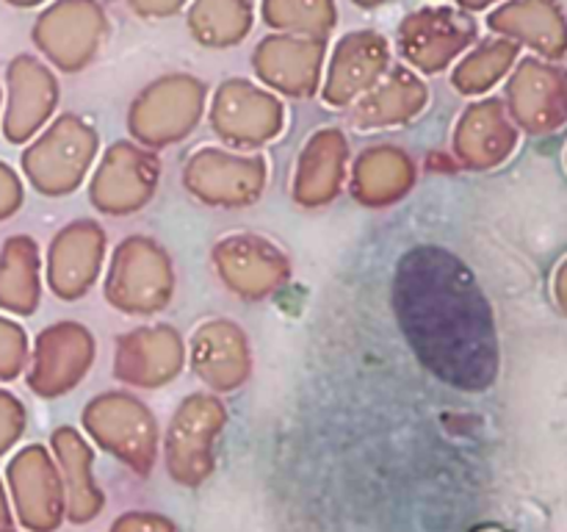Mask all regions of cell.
<instances>
[{
    "instance_id": "6da1fadb",
    "label": "cell",
    "mask_w": 567,
    "mask_h": 532,
    "mask_svg": "<svg viewBox=\"0 0 567 532\" xmlns=\"http://www.w3.org/2000/svg\"><path fill=\"white\" fill-rule=\"evenodd\" d=\"M513 100L520 120L535 133L554 131L567 122V70L559 64L524 61L513 81Z\"/></svg>"
},
{
    "instance_id": "52a82bcc",
    "label": "cell",
    "mask_w": 567,
    "mask_h": 532,
    "mask_svg": "<svg viewBox=\"0 0 567 532\" xmlns=\"http://www.w3.org/2000/svg\"><path fill=\"white\" fill-rule=\"evenodd\" d=\"M20 432V408L11 402V397L0 393V452L9 447Z\"/></svg>"
},
{
    "instance_id": "7c38bea8",
    "label": "cell",
    "mask_w": 567,
    "mask_h": 532,
    "mask_svg": "<svg viewBox=\"0 0 567 532\" xmlns=\"http://www.w3.org/2000/svg\"><path fill=\"white\" fill-rule=\"evenodd\" d=\"M0 524H6V504H3V493H0Z\"/></svg>"
},
{
    "instance_id": "8fae6325",
    "label": "cell",
    "mask_w": 567,
    "mask_h": 532,
    "mask_svg": "<svg viewBox=\"0 0 567 532\" xmlns=\"http://www.w3.org/2000/svg\"><path fill=\"white\" fill-rule=\"evenodd\" d=\"M465 6H474V9H480V6H487L491 3V0H463Z\"/></svg>"
},
{
    "instance_id": "5b68a950",
    "label": "cell",
    "mask_w": 567,
    "mask_h": 532,
    "mask_svg": "<svg viewBox=\"0 0 567 532\" xmlns=\"http://www.w3.org/2000/svg\"><path fill=\"white\" fill-rule=\"evenodd\" d=\"M266 14L275 25H321L330 28L332 3L330 0H269Z\"/></svg>"
},
{
    "instance_id": "30bf717a",
    "label": "cell",
    "mask_w": 567,
    "mask_h": 532,
    "mask_svg": "<svg viewBox=\"0 0 567 532\" xmlns=\"http://www.w3.org/2000/svg\"><path fill=\"white\" fill-rule=\"evenodd\" d=\"M181 0H136V6H142L144 11H166V9H175Z\"/></svg>"
},
{
    "instance_id": "3957f363",
    "label": "cell",
    "mask_w": 567,
    "mask_h": 532,
    "mask_svg": "<svg viewBox=\"0 0 567 532\" xmlns=\"http://www.w3.org/2000/svg\"><path fill=\"white\" fill-rule=\"evenodd\" d=\"M471 33L474 28L468 25V20L454 17L452 11H421V14L410 17L404 25V42H408V50L419 44V53L426 48L454 53L457 48H463Z\"/></svg>"
},
{
    "instance_id": "ba28073f",
    "label": "cell",
    "mask_w": 567,
    "mask_h": 532,
    "mask_svg": "<svg viewBox=\"0 0 567 532\" xmlns=\"http://www.w3.org/2000/svg\"><path fill=\"white\" fill-rule=\"evenodd\" d=\"M17 205H20V186L14 183V175L0 166V216L11 214Z\"/></svg>"
},
{
    "instance_id": "5bb4252c",
    "label": "cell",
    "mask_w": 567,
    "mask_h": 532,
    "mask_svg": "<svg viewBox=\"0 0 567 532\" xmlns=\"http://www.w3.org/2000/svg\"><path fill=\"white\" fill-rule=\"evenodd\" d=\"M363 3H377V0H363Z\"/></svg>"
},
{
    "instance_id": "277c9868",
    "label": "cell",
    "mask_w": 567,
    "mask_h": 532,
    "mask_svg": "<svg viewBox=\"0 0 567 532\" xmlns=\"http://www.w3.org/2000/svg\"><path fill=\"white\" fill-rule=\"evenodd\" d=\"M249 0H199L192 25L208 31L214 39H230L247 28Z\"/></svg>"
},
{
    "instance_id": "9c48e42d",
    "label": "cell",
    "mask_w": 567,
    "mask_h": 532,
    "mask_svg": "<svg viewBox=\"0 0 567 532\" xmlns=\"http://www.w3.org/2000/svg\"><path fill=\"white\" fill-rule=\"evenodd\" d=\"M557 299L563 305V310L567 314V260L563 264V269L557 272Z\"/></svg>"
},
{
    "instance_id": "7a4b0ae2",
    "label": "cell",
    "mask_w": 567,
    "mask_h": 532,
    "mask_svg": "<svg viewBox=\"0 0 567 532\" xmlns=\"http://www.w3.org/2000/svg\"><path fill=\"white\" fill-rule=\"evenodd\" d=\"M491 25L548 59H563L567 53V22L554 0H513L491 17Z\"/></svg>"
},
{
    "instance_id": "4fadbf2b",
    "label": "cell",
    "mask_w": 567,
    "mask_h": 532,
    "mask_svg": "<svg viewBox=\"0 0 567 532\" xmlns=\"http://www.w3.org/2000/svg\"><path fill=\"white\" fill-rule=\"evenodd\" d=\"M9 3H14V6H31V3H39V0H9Z\"/></svg>"
},
{
    "instance_id": "8992f818",
    "label": "cell",
    "mask_w": 567,
    "mask_h": 532,
    "mask_svg": "<svg viewBox=\"0 0 567 532\" xmlns=\"http://www.w3.org/2000/svg\"><path fill=\"white\" fill-rule=\"evenodd\" d=\"M20 366V330L0 319V380H9Z\"/></svg>"
}]
</instances>
